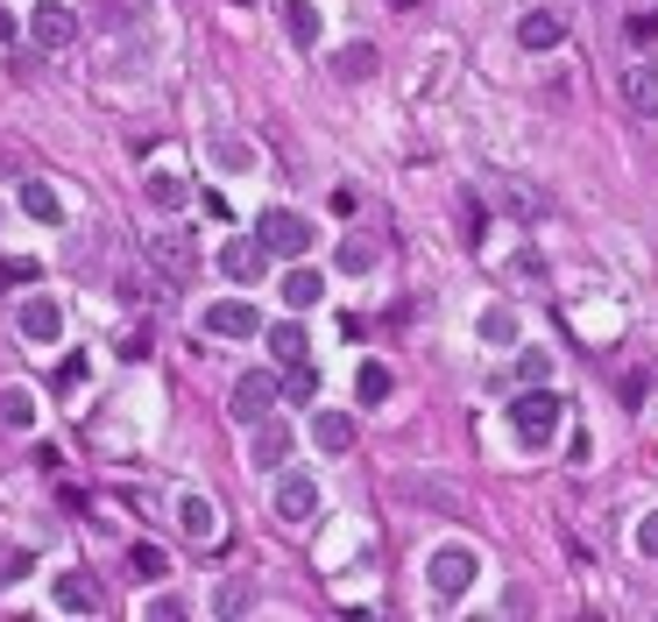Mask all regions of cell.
<instances>
[{
    "mask_svg": "<svg viewBox=\"0 0 658 622\" xmlns=\"http://www.w3.org/2000/svg\"><path fill=\"white\" fill-rule=\"evenodd\" d=\"M475 573H481V552H475V544H439V552L425 559V588H432V601H439V609L468 601Z\"/></svg>",
    "mask_w": 658,
    "mask_h": 622,
    "instance_id": "obj_1",
    "label": "cell"
},
{
    "mask_svg": "<svg viewBox=\"0 0 658 622\" xmlns=\"http://www.w3.org/2000/svg\"><path fill=\"white\" fill-rule=\"evenodd\" d=\"M559 411H567V403H559L546 382H531L525 397L510 403V432L525 439V445H552V432H559Z\"/></svg>",
    "mask_w": 658,
    "mask_h": 622,
    "instance_id": "obj_2",
    "label": "cell"
},
{
    "mask_svg": "<svg viewBox=\"0 0 658 622\" xmlns=\"http://www.w3.org/2000/svg\"><path fill=\"white\" fill-rule=\"evenodd\" d=\"M256 241L269 248V255H283V262H298V255H312V220L305 212H290V205H269L262 220H256Z\"/></svg>",
    "mask_w": 658,
    "mask_h": 622,
    "instance_id": "obj_3",
    "label": "cell"
},
{
    "mask_svg": "<svg viewBox=\"0 0 658 622\" xmlns=\"http://www.w3.org/2000/svg\"><path fill=\"white\" fill-rule=\"evenodd\" d=\"M269 510H277V523H290V531H298V523H312V516H319V481H312V474H283V466H277Z\"/></svg>",
    "mask_w": 658,
    "mask_h": 622,
    "instance_id": "obj_4",
    "label": "cell"
},
{
    "mask_svg": "<svg viewBox=\"0 0 658 622\" xmlns=\"http://www.w3.org/2000/svg\"><path fill=\"white\" fill-rule=\"evenodd\" d=\"M14 325H22V340H29V347H57V340H64V311H57V298H50V290L22 298Z\"/></svg>",
    "mask_w": 658,
    "mask_h": 622,
    "instance_id": "obj_5",
    "label": "cell"
},
{
    "mask_svg": "<svg viewBox=\"0 0 658 622\" xmlns=\"http://www.w3.org/2000/svg\"><path fill=\"white\" fill-rule=\"evenodd\" d=\"M269 403H283V382H277V368H256V375L235 382V403H227V411L241 424H256V418H269Z\"/></svg>",
    "mask_w": 658,
    "mask_h": 622,
    "instance_id": "obj_6",
    "label": "cell"
},
{
    "mask_svg": "<svg viewBox=\"0 0 658 622\" xmlns=\"http://www.w3.org/2000/svg\"><path fill=\"white\" fill-rule=\"evenodd\" d=\"M149 262H157L170 283H191V277H199V241L170 227V233H157V241H149Z\"/></svg>",
    "mask_w": 658,
    "mask_h": 622,
    "instance_id": "obj_7",
    "label": "cell"
},
{
    "mask_svg": "<svg viewBox=\"0 0 658 622\" xmlns=\"http://www.w3.org/2000/svg\"><path fill=\"white\" fill-rule=\"evenodd\" d=\"M206 333H212V340H256V333H262V311L241 304V298H227V304L206 311Z\"/></svg>",
    "mask_w": 658,
    "mask_h": 622,
    "instance_id": "obj_8",
    "label": "cell"
},
{
    "mask_svg": "<svg viewBox=\"0 0 658 622\" xmlns=\"http://www.w3.org/2000/svg\"><path fill=\"white\" fill-rule=\"evenodd\" d=\"M283 460H290V424H283V418H256V445H248V466L277 474Z\"/></svg>",
    "mask_w": 658,
    "mask_h": 622,
    "instance_id": "obj_9",
    "label": "cell"
},
{
    "mask_svg": "<svg viewBox=\"0 0 658 622\" xmlns=\"http://www.w3.org/2000/svg\"><path fill=\"white\" fill-rule=\"evenodd\" d=\"M220 269H227L235 283H256L262 269H269V248H262V241H248V233H235V241L220 248Z\"/></svg>",
    "mask_w": 658,
    "mask_h": 622,
    "instance_id": "obj_10",
    "label": "cell"
},
{
    "mask_svg": "<svg viewBox=\"0 0 658 622\" xmlns=\"http://www.w3.org/2000/svg\"><path fill=\"white\" fill-rule=\"evenodd\" d=\"M29 36H36L43 50H64L71 36H79V14H71V8H57V0H50V8H36V14H29Z\"/></svg>",
    "mask_w": 658,
    "mask_h": 622,
    "instance_id": "obj_11",
    "label": "cell"
},
{
    "mask_svg": "<svg viewBox=\"0 0 658 622\" xmlns=\"http://www.w3.org/2000/svg\"><path fill=\"white\" fill-rule=\"evenodd\" d=\"M50 601H57L64 615H92V609H100V588H92V573H57Z\"/></svg>",
    "mask_w": 658,
    "mask_h": 622,
    "instance_id": "obj_12",
    "label": "cell"
},
{
    "mask_svg": "<svg viewBox=\"0 0 658 622\" xmlns=\"http://www.w3.org/2000/svg\"><path fill=\"white\" fill-rule=\"evenodd\" d=\"M559 36H567V14H559V8H531L525 22H517V43H525V50H552Z\"/></svg>",
    "mask_w": 658,
    "mask_h": 622,
    "instance_id": "obj_13",
    "label": "cell"
},
{
    "mask_svg": "<svg viewBox=\"0 0 658 622\" xmlns=\"http://www.w3.org/2000/svg\"><path fill=\"white\" fill-rule=\"evenodd\" d=\"M277 8H283V36L298 50H312L319 43V0H277Z\"/></svg>",
    "mask_w": 658,
    "mask_h": 622,
    "instance_id": "obj_14",
    "label": "cell"
},
{
    "mask_svg": "<svg viewBox=\"0 0 658 622\" xmlns=\"http://www.w3.org/2000/svg\"><path fill=\"white\" fill-rule=\"evenodd\" d=\"M312 445H319V453H347V445H355V418H347V411H319L312 418Z\"/></svg>",
    "mask_w": 658,
    "mask_h": 622,
    "instance_id": "obj_15",
    "label": "cell"
},
{
    "mask_svg": "<svg viewBox=\"0 0 658 622\" xmlns=\"http://www.w3.org/2000/svg\"><path fill=\"white\" fill-rule=\"evenodd\" d=\"M624 100L637 113H658V64H624Z\"/></svg>",
    "mask_w": 658,
    "mask_h": 622,
    "instance_id": "obj_16",
    "label": "cell"
},
{
    "mask_svg": "<svg viewBox=\"0 0 658 622\" xmlns=\"http://www.w3.org/2000/svg\"><path fill=\"white\" fill-rule=\"evenodd\" d=\"M277 290H283V304H290V311H312V304L326 298V277H319V269H290Z\"/></svg>",
    "mask_w": 658,
    "mask_h": 622,
    "instance_id": "obj_17",
    "label": "cell"
},
{
    "mask_svg": "<svg viewBox=\"0 0 658 622\" xmlns=\"http://www.w3.org/2000/svg\"><path fill=\"white\" fill-rule=\"evenodd\" d=\"M22 212H29V220H43V227H64V199H57L43 178H29V184H22Z\"/></svg>",
    "mask_w": 658,
    "mask_h": 622,
    "instance_id": "obj_18",
    "label": "cell"
},
{
    "mask_svg": "<svg viewBox=\"0 0 658 622\" xmlns=\"http://www.w3.org/2000/svg\"><path fill=\"white\" fill-rule=\"evenodd\" d=\"M178 523H185V538H199V544L220 538V516H212L206 495H185V502H178Z\"/></svg>",
    "mask_w": 658,
    "mask_h": 622,
    "instance_id": "obj_19",
    "label": "cell"
},
{
    "mask_svg": "<svg viewBox=\"0 0 658 622\" xmlns=\"http://www.w3.org/2000/svg\"><path fill=\"white\" fill-rule=\"evenodd\" d=\"M481 340H489V347H517V311L489 304V311H481Z\"/></svg>",
    "mask_w": 658,
    "mask_h": 622,
    "instance_id": "obj_20",
    "label": "cell"
},
{
    "mask_svg": "<svg viewBox=\"0 0 658 622\" xmlns=\"http://www.w3.org/2000/svg\"><path fill=\"white\" fill-rule=\"evenodd\" d=\"M185 199H191L185 178H170V170H157V178H149V205H157V212H178Z\"/></svg>",
    "mask_w": 658,
    "mask_h": 622,
    "instance_id": "obj_21",
    "label": "cell"
},
{
    "mask_svg": "<svg viewBox=\"0 0 658 622\" xmlns=\"http://www.w3.org/2000/svg\"><path fill=\"white\" fill-rule=\"evenodd\" d=\"M283 397H290V403H312V397H319V368H312V361H290V368H283Z\"/></svg>",
    "mask_w": 658,
    "mask_h": 622,
    "instance_id": "obj_22",
    "label": "cell"
},
{
    "mask_svg": "<svg viewBox=\"0 0 658 622\" xmlns=\"http://www.w3.org/2000/svg\"><path fill=\"white\" fill-rule=\"evenodd\" d=\"M333 71L347 78V86H355V78H369V71H376V43H347V50L333 57Z\"/></svg>",
    "mask_w": 658,
    "mask_h": 622,
    "instance_id": "obj_23",
    "label": "cell"
},
{
    "mask_svg": "<svg viewBox=\"0 0 658 622\" xmlns=\"http://www.w3.org/2000/svg\"><path fill=\"white\" fill-rule=\"evenodd\" d=\"M269 347H277V361L290 368V361H305V347H312V340H305V325L283 319V325H269Z\"/></svg>",
    "mask_w": 658,
    "mask_h": 622,
    "instance_id": "obj_24",
    "label": "cell"
},
{
    "mask_svg": "<svg viewBox=\"0 0 658 622\" xmlns=\"http://www.w3.org/2000/svg\"><path fill=\"white\" fill-rule=\"evenodd\" d=\"M36 573V552L29 544H0V588H14V580Z\"/></svg>",
    "mask_w": 658,
    "mask_h": 622,
    "instance_id": "obj_25",
    "label": "cell"
},
{
    "mask_svg": "<svg viewBox=\"0 0 658 622\" xmlns=\"http://www.w3.org/2000/svg\"><path fill=\"white\" fill-rule=\"evenodd\" d=\"M0 424H14V432L36 424V397H29V389H0Z\"/></svg>",
    "mask_w": 658,
    "mask_h": 622,
    "instance_id": "obj_26",
    "label": "cell"
},
{
    "mask_svg": "<svg viewBox=\"0 0 658 622\" xmlns=\"http://www.w3.org/2000/svg\"><path fill=\"white\" fill-rule=\"evenodd\" d=\"M355 389H361V403H382V397H390V368H382V361H361Z\"/></svg>",
    "mask_w": 658,
    "mask_h": 622,
    "instance_id": "obj_27",
    "label": "cell"
},
{
    "mask_svg": "<svg viewBox=\"0 0 658 622\" xmlns=\"http://www.w3.org/2000/svg\"><path fill=\"white\" fill-rule=\"evenodd\" d=\"M212 163H227V170H248V163H256V149H248L241 134H227V142L212 134Z\"/></svg>",
    "mask_w": 658,
    "mask_h": 622,
    "instance_id": "obj_28",
    "label": "cell"
},
{
    "mask_svg": "<svg viewBox=\"0 0 658 622\" xmlns=\"http://www.w3.org/2000/svg\"><path fill=\"white\" fill-rule=\"evenodd\" d=\"M552 375V354L546 347H525V354H517V382H546Z\"/></svg>",
    "mask_w": 658,
    "mask_h": 622,
    "instance_id": "obj_29",
    "label": "cell"
},
{
    "mask_svg": "<svg viewBox=\"0 0 658 622\" xmlns=\"http://www.w3.org/2000/svg\"><path fill=\"white\" fill-rule=\"evenodd\" d=\"M340 269H347V277H361V269H376V248H369V241H340Z\"/></svg>",
    "mask_w": 658,
    "mask_h": 622,
    "instance_id": "obj_30",
    "label": "cell"
},
{
    "mask_svg": "<svg viewBox=\"0 0 658 622\" xmlns=\"http://www.w3.org/2000/svg\"><path fill=\"white\" fill-rule=\"evenodd\" d=\"M142 615H157V622H178V615H191V609H185L178 594H149V601H142Z\"/></svg>",
    "mask_w": 658,
    "mask_h": 622,
    "instance_id": "obj_31",
    "label": "cell"
},
{
    "mask_svg": "<svg viewBox=\"0 0 658 622\" xmlns=\"http://www.w3.org/2000/svg\"><path fill=\"white\" fill-rule=\"evenodd\" d=\"M241 609H256V588H248V580H235V588L220 594V615H241Z\"/></svg>",
    "mask_w": 658,
    "mask_h": 622,
    "instance_id": "obj_32",
    "label": "cell"
},
{
    "mask_svg": "<svg viewBox=\"0 0 658 622\" xmlns=\"http://www.w3.org/2000/svg\"><path fill=\"white\" fill-rule=\"evenodd\" d=\"M0 283H36V262L29 255H0Z\"/></svg>",
    "mask_w": 658,
    "mask_h": 622,
    "instance_id": "obj_33",
    "label": "cell"
},
{
    "mask_svg": "<svg viewBox=\"0 0 658 622\" xmlns=\"http://www.w3.org/2000/svg\"><path fill=\"white\" fill-rule=\"evenodd\" d=\"M134 573H142V580H157V573H170V566H163V552H157V544H134Z\"/></svg>",
    "mask_w": 658,
    "mask_h": 622,
    "instance_id": "obj_34",
    "label": "cell"
},
{
    "mask_svg": "<svg viewBox=\"0 0 658 622\" xmlns=\"http://www.w3.org/2000/svg\"><path fill=\"white\" fill-rule=\"evenodd\" d=\"M637 552L658 559V510H651V516H637Z\"/></svg>",
    "mask_w": 658,
    "mask_h": 622,
    "instance_id": "obj_35",
    "label": "cell"
},
{
    "mask_svg": "<svg viewBox=\"0 0 658 622\" xmlns=\"http://www.w3.org/2000/svg\"><path fill=\"white\" fill-rule=\"evenodd\" d=\"M8 36H14V14H8V8H0V43H8Z\"/></svg>",
    "mask_w": 658,
    "mask_h": 622,
    "instance_id": "obj_36",
    "label": "cell"
},
{
    "mask_svg": "<svg viewBox=\"0 0 658 622\" xmlns=\"http://www.w3.org/2000/svg\"><path fill=\"white\" fill-rule=\"evenodd\" d=\"M390 8H418V0H390Z\"/></svg>",
    "mask_w": 658,
    "mask_h": 622,
    "instance_id": "obj_37",
    "label": "cell"
},
{
    "mask_svg": "<svg viewBox=\"0 0 658 622\" xmlns=\"http://www.w3.org/2000/svg\"><path fill=\"white\" fill-rule=\"evenodd\" d=\"M241 8H248V0H241Z\"/></svg>",
    "mask_w": 658,
    "mask_h": 622,
    "instance_id": "obj_38",
    "label": "cell"
}]
</instances>
